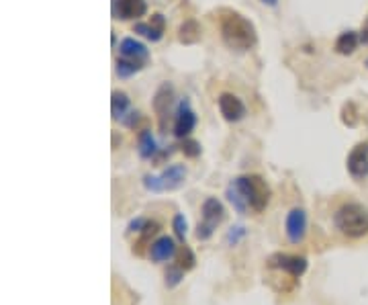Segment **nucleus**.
<instances>
[{
	"label": "nucleus",
	"instance_id": "1",
	"mask_svg": "<svg viewBox=\"0 0 368 305\" xmlns=\"http://www.w3.org/2000/svg\"><path fill=\"white\" fill-rule=\"evenodd\" d=\"M221 39L234 52H248L256 45L258 33L250 19L229 10L221 17Z\"/></svg>",
	"mask_w": 368,
	"mask_h": 305
},
{
	"label": "nucleus",
	"instance_id": "2",
	"mask_svg": "<svg viewBox=\"0 0 368 305\" xmlns=\"http://www.w3.org/2000/svg\"><path fill=\"white\" fill-rule=\"evenodd\" d=\"M334 225L348 238H365L368 234V209L360 203H346L334 213Z\"/></svg>",
	"mask_w": 368,
	"mask_h": 305
},
{
	"label": "nucleus",
	"instance_id": "3",
	"mask_svg": "<svg viewBox=\"0 0 368 305\" xmlns=\"http://www.w3.org/2000/svg\"><path fill=\"white\" fill-rule=\"evenodd\" d=\"M236 187L239 189V193L243 194V199L250 205V211L260 213L266 209V205L270 203V187L266 185L262 176L258 174H248V176H237Z\"/></svg>",
	"mask_w": 368,
	"mask_h": 305
},
{
	"label": "nucleus",
	"instance_id": "4",
	"mask_svg": "<svg viewBox=\"0 0 368 305\" xmlns=\"http://www.w3.org/2000/svg\"><path fill=\"white\" fill-rule=\"evenodd\" d=\"M186 180V166L184 164H172L162 174H146L143 176V187L152 193H164V191H174L183 187Z\"/></svg>",
	"mask_w": 368,
	"mask_h": 305
},
{
	"label": "nucleus",
	"instance_id": "5",
	"mask_svg": "<svg viewBox=\"0 0 368 305\" xmlns=\"http://www.w3.org/2000/svg\"><path fill=\"white\" fill-rule=\"evenodd\" d=\"M201 213H203V222H199V225H197V238L201 242H205V240H209L211 236L215 234L217 225L225 220V207H223V203L219 199L207 197L203 201Z\"/></svg>",
	"mask_w": 368,
	"mask_h": 305
},
{
	"label": "nucleus",
	"instance_id": "6",
	"mask_svg": "<svg viewBox=\"0 0 368 305\" xmlns=\"http://www.w3.org/2000/svg\"><path fill=\"white\" fill-rule=\"evenodd\" d=\"M197 127V113L192 111V105L188 99H183L176 107L174 115V125H172V134L178 139H186Z\"/></svg>",
	"mask_w": 368,
	"mask_h": 305
},
{
	"label": "nucleus",
	"instance_id": "7",
	"mask_svg": "<svg viewBox=\"0 0 368 305\" xmlns=\"http://www.w3.org/2000/svg\"><path fill=\"white\" fill-rule=\"evenodd\" d=\"M174 99H176V92H174V86L172 83H162L152 99V109L158 115L160 129L166 132V117L170 109L174 107Z\"/></svg>",
	"mask_w": 368,
	"mask_h": 305
},
{
	"label": "nucleus",
	"instance_id": "8",
	"mask_svg": "<svg viewBox=\"0 0 368 305\" xmlns=\"http://www.w3.org/2000/svg\"><path fill=\"white\" fill-rule=\"evenodd\" d=\"M346 168L354 180H365L368 176V141H360L348 154Z\"/></svg>",
	"mask_w": 368,
	"mask_h": 305
},
{
	"label": "nucleus",
	"instance_id": "9",
	"mask_svg": "<svg viewBox=\"0 0 368 305\" xmlns=\"http://www.w3.org/2000/svg\"><path fill=\"white\" fill-rule=\"evenodd\" d=\"M285 234L290 244H301L307 234V213L301 207H295L287 213L285 220Z\"/></svg>",
	"mask_w": 368,
	"mask_h": 305
},
{
	"label": "nucleus",
	"instance_id": "10",
	"mask_svg": "<svg viewBox=\"0 0 368 305\" xmlns=\"http://www.w3.org/2000/svg\"><path fill=\"white\" fill-rule=\"evenodd\" d=\"M217 105H219V113H221V117L225 119V121H229V123H237V121H241L243 117H246V105H243V101L236 97V94H232V92H221L219 94V99H217Z\"/></svg>",
	"mask_w": 368,
	"mask_h": 305
},
{
	"label": "nucleus",
	"instance_id": "11",
	"mask_svg": "<svg viewBox=\"0 0 368 305\" xmlns=\"http://www.w3.org/2000/svg\"><path fill=\"white\" fill-rule=\"evenodd\" d=\"M268 264L272 269L289 273L290 277H301L307 271V258H303V256H290V254H274V256H270Z\"/></svg>",
	"mask_w": 368,
	"mask_h": 305
},
{
	"label": "nucleus",
	"instance_id": "12",
	"mask_svg": "<svg viewBox=\"0 0 368 305\" xmlns=\"http://www.w3.org/2000/svg\"><path fill=\"white\" fill-rule=\"evenodd\" d=\"M148 13V0H113V17L133 21Z\"/></svg>",
	"mask_w": 368,
	"mask_h": 305
},
{
	"label": "nucleus",
	"instance_id": "13",
	"mask_svg": "<svg viewBox=\"0 0 368 305\" xmlns=\"http://www.w3.org/2000/svg\"><path fill=\"white\" fill-rule=\"evenodd\" d=\"M133 33L141 35L143 39H148L152 43H158L160 39L164 37V33H166V17L156 13V15H152V19L148 23H143V21L135 23L133 25Z\"/></svg>",
	"mask_w": 368,
	"mask_h": 305
},
{
	"label": "nucleus",
	"instance_id": "14",
	"mask_svg": "<svg viewBox=\"0 0 368 305\" xmlns=\"http://www.w3.org/2000/svg\"><path fill=\"white\" fill-rule=\"evenodd\" d=\"M119 54L127 59H133L141 66H146L150 62V50L146 43H141L139 39L135 37H125L121 43H119Z\"/></svg>",
	"mask_w": 368,
	"mask_h": 305
},
{
	"label": "nucleus",
	"instance_id": "15",
	"mask_svg": "<svg viewBox=\"0 0 368 305\" xmlns=\"http://www.w3.org/2000/svg\"><path fill=\"white\" fill-rule=\"evenodd\" d=\"M358 45H360V33L354 31V29H348V31H342L338 35V39L334 43V50L340 56H352L358 50Z\"/></svg>",
	"mask_w": 368,
	"mask_h": 305
},
{
	"label": "nucleus",
	"instance_id": "16",
	"mask_svg": "<svg viewBox=\"0 0 368 305\" xmlns=\"http://www.w3.org/2000/svg\"><path fill=\"white\" fill-rule=\"evenodd\" d=\"M174 256H176V244H174V240L168 238V236L158 238V240L152 244V248H150V258H152L154 262H166V260H172Z\"/></svg>",
	"mask_w": 368,
	"mask_h": 305
},
{
	"label": "nucleus",
	"instance_id": "17",
	"mask_svg": "<svg viewBox=\"0 0 368 305\" xmlns=\"http://www.w3.org/2000/svg\"><path fill=\"white\" fill-rule=\"evenodd\" d=\"M137 154L141 160H152L158 154V141L150 129H141V134L137 138Z\"/></svg>",
	"mask_w": 368,
	"mask_h": 305
},
{
	"label": "nucleus",
	"instance_id": "18",
	"mask_svg": "<svg viewBox=\"0 0 368 305\" xmlns=\"http://www.w3.org/2000/svg\"><path fill=\"white\" fill-rule=\"evenodd\" d=\"M201 37H203V31H201L199 21H194V19H186L178 27V41L183 45H194L201 41Z\"/></svg>",
	"mask_w": 368,
	"mask_h": 305
},
{
	"label": "nucleus",
	"instance_id": "19",
	"mask_svg": "<svg viewBox=\"0 0 368 305\" xmlns=\"http://www.w3.org/2000/svg\"><path fill=\"white\" fill-rule=\"evenodd\" d=\"M132 107V99L123 90H113L111 94V115L115 121H121Z\"/></svg>",
	"mask_w": 368,
	"mask_h": 305
},
{
	"label": "nucleus",
	"instance_id": "20",
	"mask_svg": "<svg viewBox=\"0 0 368 305\" xmlns=\"http://www.w3.org/2000/svg\"><path fill=\"white\" fill-rule=\"evenodd\" d=\"M143 66L141 64H137V62H133V59H127V57H117V62H115V74L121 78V80H127V78H132L135 76L139 70H141Z\"/></svg>",
	"mask_w": 368,
	"mask_h": 305
},
{
	"label": "nucleus",
	"instance_id": "21",
	"mask_svg": "<svg viewBox=\"0 0 368 305\" xmlns=\"http://www.w3.org/2000/svg\"><path fill=\"white\" fill-rule=\"evenodd\" d=\"M225 197H227V201L234 205V209H236L239 215H246V213L250 211V205H248V201L243 199V194L239 193V189H237L234 180L229 183V187H227V191H225Z\"/></svg>",
	"mask_w": 368,
	"mask_h": 305
},
{
	"label": "nucleus",
	"instance_id": "22",
	"mask_svg": "<svg viewBox=\"0 0 368 305\" xmlns=\"http://www.w3.org/2000/svg\"><path fill=\"white\" fill-rule=\"evenodd\" d=\"M164 283H166V287L168 289H174V287H178L181 283H183L184 278V269L183 267H168V271L164 273Z\"/></svg>",
	"mask_w": 368,
	"mask_h": 305
},
{
	"label": "nucleus",
	"instance_id": "23",
	"mask_svg": "<svg viewBox=\"0 0 368 305\" xmlns=\"http://www.w3.org/2000/svg\"><path fill=\"white\" fill-rule=\"evenodd\" d=\"M358 109H356V105L350 101V103H346L342 107V123L344 125H348V127H356L358 125Z\"/></svg>",
	"mask_w": 368,
	"mask_h": 305
},
{
	"label": "nucleus",
	"instance_id": "24",
	"mask_svg": "<svg viewBox=\"0 0 368 305\" xmlns=\"http://www.w3.org/2000/svg\"><path fill=\"white\" fill-rule=\"evenodd\" d=\"M246 236H248V229L243 225H234V227H229V232L225 236V242H227V246H237Z\"/></svg>",
	"mask_w": 368,
	"mask_h": 305
},
{
	"label": "nucleus",
	"instance_id": "25",
	"mask_svg": "<svg viewBox=\"0 0 368 305\" xmlns=\"http://www.w3.org/2000/svg\"><path fill=\"white\" fill-rule=\"evenodd\" d=\"M181 150H183V154L186 158H199V156H201V143H199L197 139H183Z\"/></svg>",
	"mask_w": 368,
	"mask_h": 305
},
{
	"label": "nucleus",
	"instance_id": "26",
	"mask_svg": "<svg viewBox=\"0 0 368 305\" xmlns=\"http://www.w3.org/2000/svg\"><path fill=\"white\" fill-rule=\"evenodd\" d=\"M194 254H192V250L188 248L186 244H184L183 248H181V267H183L184 271H190L192 267H194Z\"/></svg>",
	"mask_w": 368,
	"mask_h": 305
},
{
	"label": "nucleus",
	"instance_id": "27",
	"mask_svg": "<svg viewBox=\"0 0 368 305\" xmlns=\"http://www.w3.org/2000/svg\"><path fill=\"white\" fill-rule=\"evenodd\" d=\"M172 227H174V234L181 238L184 242V238H186V232H188V225H186V220H184V215H174V220H172Z\"/></svg>",
	"mask_w": 368,
	"mask_h": 305
},
{
	"label": "nucleus",
	"instance_id": "28",
	"mask_svg": "<svg viewBox=\"0 0 368 305\" xmlns=\"http://www.w3.org/2000/svg\"><path fill=\"white\" fill-rule=\"evenodd\" d=\"M139 121H141V113L139 111H129L121 119V123H123L125 127H129V129H135V127L139 125Z\"/></svg>",
	"mask_w": 368,
	"mask_h": 305
},
{
	"label": "nucleus",
	"instance_id": "29",
	"mask_svg": "<svg viewBox=\"0 0 368 305\" xmlns=\"http://www.w3.org/2000/svg\"><path fill=\"white\" fill-rule=\"evenodd\" d=\"M146 223H148L146 218H137V220H133V222L127 225V232H129V234H141L143 227H146Z\"/></svg>",
	"mask_w": 368,
	"mask_h": 305
},
{
	"label": "nucleus",
	"instance_id": "30",
	"mask_svg": "<svg viewBox=\"0 0 368 305\" xmlns=\"http://www.w3.org/2000/svg\"><path fill=\"white\" fill-rule=\"evenodd\" d=\"M358 33H360V43H362V45H368V21Z\"/></svg>",
	"mask_w": 368,
	"mask_h": 305
},
{
	"label": "nucleus",
	"instance_id": "31",
	"mask_svg": "<svg viewBox=\"0 0 368 305\" xmlns=\"http://www.w3.org/2000/svg\"><path fill=\"white\" fill-rule=\"evenodd\" d=\"M262 4H266V6H276L278 4V0H260Z\"/></svg>",
	"mask_w": 368,
	"mask_h": 305
},
{
	"label": "nucleus",
	"instance_id": "32",
	"mask_svg": "<svg viewBox=\"0 0 368 305\" xmlns=\"http://www.w3.org/2000/svg\"><path fill=\"white\" fill-rule=\"evenodd\" d=\"M365 66H367V68H368V59H367V62H365Z\"/></svg>",
	"mask_w": 368,
	"mask_h": 305
}]
</instances>
